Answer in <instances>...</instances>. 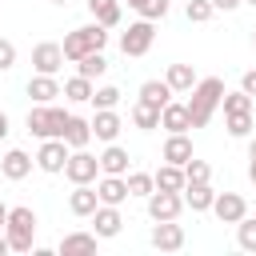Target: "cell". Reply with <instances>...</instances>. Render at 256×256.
I'll list each match as a JSON object with an SVG mask.
<instances>
[{
	"label": "cell",
	"mask_w": 256,
	"mask_h": 256,
	"mask_svg": "<svg viewBox=\"0 0 256 256\" xmlns=\"http://www.w3.org/2000/svg\"><path fill=\"white\" fill-rule=\"evenodd\" d=\"M168 8H172V0H144L136 12H140L144 20H152V24H156V20H164V16H168Z\"/></svg>",
	"instance_id": "38"
},
{
	"label": "cell",
	"mask_w": 256,
	"mask_h": 256,
	"mask_svg": "<svg viewBox=\"0 0 256 256\" xmlns=\"http://www.w3.org/2000/svg\"><path fill=\"white\" fill-rule=\"evenodd\" d=\"M224 80L220 76H204V80H196V88H192V96H188V116H192V128H208V120L216 116V108H220V100H224Z\"/></svg>",
	"instance_id": "1"
},
{
	"label": "cell",
	"mask_w": 256,
	"mask_h": 256,
	"mask_svg": "<svg viewBox=\"0 0 256 256\" xmlns=\"http://www.w3.org/2000/svg\"><path fill=\"white\" fill-rule=\"evenodd\" d=\"M60 64H64V48H60V44L44 40V44H36V48H32V68H36V72L56 76V72H60Z\"/></svg>",
	"instance_id": "12"
},
{
	"label": "cell",
	"mask_w": 256,
	"mask_h": 256,
	"mask_svg": "<svg viewBox=\"0 0 256 256\" xmlns=\"http://www.w3.org/2000/svg\"><path fill=\"white\" fill-rule=\"evenodd\" d=\"M164 80H168V88H172V92H192L200 76H196V68H192V64H168Z\"/></svg>",
	"instance_id": "21"
},
{
	"label": "cell",
	"mask_w": 256,
	"mask_h": 256,
	"mask_svg": "<svg viewBox=\"0 0 256 256\" xmlns=\"http://www.w3.org/2000/svg\"><path fill=\"white\" fill-rule=\"evenodd\" d=\"M212 12H216V8H212V0H188V4H184V16H188L192 24L212 20Z\"/></svg>",
	"instance_id": "36"
},
{
	"label": "cell",
	"mask_w": 256,
	"mask_h": 256,
	"mask_svg": "<svg viewBox=\"0 0 256 256\" xmlns=\"http://www.w3.org/2000/svg\"><path fill=\"white\" fill-rule=\"evenodd\" d=\"M88 12H92V20H100L104 28H116V24H120V0H88Z\"/></svg>",
	"instance_id": "27"
},
{
	"label": "cell",
	"mask_w": 256,
	"mask_h": 256,
	"mask_svg": "<svg viewBox=\"0 0 256 256\" xmlns=\"http://www.w3.org/2000/svg\"><path fill=\"white\" fill-rule=\"evenodd\" d=\"M160 128H168V132H192L188 104H180V100H168V104L160 108Z\"/></svg>",
	"instance_id": "18"
},
{
	"label": "cell",
	"mask_w": 256,
	"mask_h": 256,
	"mask_svg": "<svg viewBox=\"0 0 256 256\" xmlns=\"http://www.w3.org/2000/svg\"><path fill=\"white\" fill-rule=\"evenodd\" d=\"M132 124H136L140 132H152V128H160V108L136 96V104H132Z\"/></svg>",
	"instance_id": "25"
},
{
	"label": "cell",
	"mask_w": 256,
	"mask_h": 256,
	"mask_svg": "<svg viewBox=\"0 0 256 256\" xmlns=\"http://www.w3.org/2000/svg\"><path fill=\"white\" fill-rule=\"evenodd\" d=\"M184 180H188V184H208V180H212L208 160H196V156H192V160L184 164Z\"/></svg>",
	"instance_id": "35"
},
{
	"label": "cell",
	"mask_w": 256,
	"mask_h": 256,
	"mask_svg": "<svg viewBox=\"0 0 256 256\" xmlns=\"http://www.w3.org/2000/svg\"><path fill=\"white\" fill-rule=\"evenodd\" d=\"M212 212H216V220H220V224H240V220L248 216V200H244L240 192H216Z\"/></svg>",
	"instance_id": "9"
},
{
	"label": "cell",
	"mask_w": 256,
	"mask_h": 256,
	"mask_svg": "<svg viewBox=\"0 0 256 256\" xmlns=\"http://www.w3.org/2000/svg\"><path fill=\"white\" fill-rule=\"evenodd\" d=\"M240 4H244V0H212V8H216V12H236Z\"/></svg>",
	"instance_id": "41"
},
{
	"label": "cell",
	"mask_w": 256,
	"mask_h": 256,
	"mask_svg": "<svg viewBox=\"0 0 256 256\" xmlns=\"http://www.w3.org/2000/svg\"><path fill=\"white\" fill-rule=\"evenodd\" d=\"M88 104H96V108H116V104H120V88H116V84H100Z\"/></svg>",
	"instance_id": "37"
},
{
	"label": "cell",
	"mask_w": 256,
	"mask_h": 256,
	"mask_svg": "<svg viewBox=\"0 0 256 256\" xmlns=\"http://www.w3.org/2000/svg\"><path fill=\"white\" fill-rule=\"evenodd\" d=\"M96 208H100L96 184H72V192H68V212H72V216H92Z\"/></svg>",
	"instance_id": "15"
},
{
	"label": "cell",
	"mask_w": 256,
	"mask_h": 256,
	"mask_svg": "<svg viewBox=\"0 0 256 256\" xmlns=\"http://www.w3.org/2000/svg\"><path fill=\"white\" fill-rule=\"evenodd\" d=\"M248 180L256 184V140L248 144Z\"/></svg>",
	"instance_id": "42"
},
{
	"label": "cell",
	"mask_w": 256,
	"mask_h": 256,
	"mask_svg": "<svg viewBox=\"0 0 256 256\" xmlns=\"http://www.w3.org/2000/svg\"><path fill=\"white\" fill-rule=\"evenodd\" d=\"M236 244H240L244 252H256V216H244V220L236 224Z\"/></svg>",
	"instance_id": "34"
},
{
	"label": "cell",
	"mask_w": 256,
	"mask_h": 256,
	"mask_svg": "<svg viewBox=\"0 0 256 256\" xmlns=\"http://www.w3.org/2000/svg\"><path fill=\"white\" fill-rule=\"evenodd\" d=\"M148 240H152V248H160V252H180V248H184V228H180L176 220H156L152 232H148Z\"/></svg>",
	"instance_id": "10"
},
{
	"label": "cell",
	"mask_w": 256,
	"mask_h": 256,
	"mask_svg": "<svg viewBox=\"0 0 256 256\" xmlns=\"http://www.w3.org/2000/svg\"><path fill=\"white\" fill-rule=\"evenodd\" d=\"M164 160L168 164H188L192 160V140H188V132H168V140H164Z\"/></svg>",
	"instance_id": "19"
},
{
	"label": "cell",
	"mask_w": 256,
	"mask_h": 256,
	"mask_svg": "<svg viewBox=\"0 0 256 256\" xmlns=\"http://www.w3.org/2000/svg\"><path fill=\"white\" fill-rule=\"evenodd\" d=\"M52 4H68V0H52Z\"/></svg>",
	"instance_id": "49"
},
{
	"label": "cell",
	"mask_w": 256,
	"mask_h": 256,
	"mask_svg": "<svg viewBox=\"0 0 256 256\" xmlns=\"http://www.w3.org/2000/svg\"><path fill=\"white\" fill-rule=\"evenodd\" d=\"M4 252H12V248H8V236L0 232V256H4Z\"/></svg>",
	"instance_id": "45"
},
{
	"label": "cell",
	"mask_w": 256,
	"mask_h": 256,
	"mask_svg": "<svg viewBox=\"0 0 256 256\" xmlns=\"http://www.w3.org/2000/svg\"><path fill=\"white\" fill-rule=\"evenodd\" d=\"M4 236H8V248L12 252H32V240H36V212L28 204L12 208L8 212V224H4Z\"/></svg>",
	"instance_id": "4"
},
{
	"label": "cell",
	"mask_w": 256,
	"mask_h": 256,
	"mask_svg": "<svg viewBox=\"0 0 256 256\" xmlns=\"http://www.w3.org/2000/svg\"><path fill=\"white\" fill-rule=\"evenodd\" d=\"M224 128H228V136H236V140L252 136V112H236V116H224Z\"/></svg>",
	"instance_id": "33"
},
{
	"label": "cell",
	"mask_w": 256,
	"mask_h": 256,
	"mask_svg": "<svg viewBox=\"0 0 256 256\" xmlns=\"http://www.w3.org/2000/svg\"><path fill=\"white\" fill-rule=\"evenodd\" d=\"M32 164H36V156H28L24 148H8V152L0 156V176H4V180H24V176L32 172Z\"/></svg>",
	"instance_id": "13"
},
{
	"label": "cell",
	"mask_w": 256,
	"mask_h": 256,
	"mask_svg": "<svg viewBox=\"0 0 256 256\" xmlns=\"http://www.w3.org/2000/svg\"><path fill=\"white\" fill-rule=\"evenodd\" d=\"M104 44H108V28L100 24V20H92V24H84V28H72L68 36H64V60H80V56H88V52H104Z\"/></svg>",
	"instance_id": "2"
},
{
	"label": "cell",
	"mask_w": 256,
	"mask_h": 256,
	"mask_svg": "<svg viewBox=\"0 0 256 256\" xmlns=\"http://www.w3.org/2000/svg\"><path fill=\"white\" fill-rule=\"evenodd\" d=\"M8 68H16V44L0 36V72H8Z\"/></svg>",
	"instance_id": "39"
},
{
	"label": "cell",
	"mask_w": 256,
	"mask_h": 256,
	"mask_svg": "<svg viewBox=\"0 0 256 256\" xmlns=\"http://www.w3.org/2000/svg\"><path fill=\"white\" fill-rule=\"evenodd\" d=\"M100 172H108V176H128V148H120L116 140L100 152Z\"/></svg>",
	"instance_id": "20"
},
{
	"label": "cell",
	"mask_w": 256,
	"mask_h": 256,
	"mask_svg": "<svg viewBox=\"0 0 256 256\" xmlns=\"http://www.w3.org/2000/svg\"><path fill=\"white\" fill-rule=\"evenodd\" d=\"M28 96H32L36 104H52L56 96H64V84H60L56 76H44V72H36V76L28 80Z\"/></svg>",
	"instance_id": "17"
},
{
	"label": "cell",
	"mask_w": 256,
	"mask_h": 256,
	"mask_svg": "<svg viewBox=\"0 0 256 256\" xmlns=\"http://www.w3.org/2000/svg\"><path fill=\"white\" fill-rule=\"evenodd\" d=\"M88 140H92V120L68 116V124H64V144H68V148H88Z\"/></svg>",
	"instance_id": "22"
},
{
	"label": "cell",
	"mask_w": 256,
	"mask_h": 256,
	"mask_svg": "<svg viewBox=\"0 0 256 256\" xmlns=\"http://www.w3.org/2000/svg\"><path fill=\"white\" fill-rule=\"evenodd\" d=\"M76 72H80V76H88V80H100V76L108 72L104 52H88V56H80V60H76Z\"/></svg>",
	"instance_id": "30"
},
{
	"label": "cell",
	"mask_w": 256,
	"mask_h": 256,
	"mask_svg": "<svg viewBox=\"0 0 256 256\" xmlns=\"http://www.w3.org/2000/svg\"><path fill=\"white\" fill-rule=\"evenodd\" d=\"M96 196H100V204H124L132 192H128V180L124 176H108V172H100V180H96Z\"/></svg>",
	"instance_id": "14"
},
{
	"label": "cell",
	"mask_w": 256,
	"mask_h": 256,
	"mask_svg": "<svg viewBox=\"0 0 256 256\" xmlns=\"http://www.w3.org/2000/svg\"><path fill=\"white\" fill-rule=\"evenodd\" d=\"M72 112L56 108V104H32L28 108V132L36 140H52V136H64V124H68Z\"/></svg>",
	"instance_id": "3"
},
{
	"label": "cell",
	"mask_w": 256,
	"mask_h": 256,
	"mask_svg": "<svg viewBox=\"0 0 256 256\" xmlns=\"http://www.w3.org/2000/svg\"><path fill=\"white\" fill-rule=\"evenodd\" d=\"M152 176H156V188H164V192H184V184H188V180H184V168H180V164H168V160H164L160 172H152Z\"/></svg>",
	"instance_id": "26"
},
{
	"label": "cell",
	"mask_w": 256,
	"mask_h": 256,
	"mask_svg": "<svg viewBox=\"0 0 256 256\" xmlns=\"http://www.w3.org/2000/svg\"><path fill=\"white\" fill-rule=\"evenodd\" d=\"M184 212V192H164V188H156L152 196H148V216L152 220H176Z\"/></svg>",
	"instance_id": "8"
},
{
	"label": "cell",
	"mask_w": 256,
	"mask_h": 256,
	"mask_svg": "<svg viewBox=\"0 0 256 256\" xmlns=\"http://www.w3.org/2000/svg\"><path fill=\"white\" fill-rule=\"evenodd\" d=\"M240 88H244V92H248V96L256 100V68H248V72L240 76Z\"/></svg>",
	"instance_id": "40"
},
{
	"label": "cell",
	"mask_w": 256,
	"mask_h": 256,
	"mask_svg": "<svg viewBox=\"0 0 256 256\" xmlns=\"http://www.w3.org/2000/svg\"><path fill=\"white\" fill-rule=\"evenodd\" d=\"M252 48H256V28H252Z\"/></svg>",
	"instance_id": "47"
},
{
	"label": "cell",
	"mask_w": 256,
	"mask_h": 256,
	"mask_svg": "<svg viewBox=\"0 0 256 256\" xmlns=\"http://www.w3.org/2000/svg\"><path fill=\"white\" fill-rule=\"evenodd\" d=\"M8 132H12V124H8V116L0 112V140H8Z\"/></svg>",
	"instance_id": "43"
},
{
	"label": "cell",
	"mask_w": 256,
	"mask_h": 256,
	"mask_svg": "<svg viewBox=\"0 0 256 256\" xmlns=\"http://www.w3.org/2000/svg\"><path fill=\"white\" fill-rule=\"evenodd\" d=\"M212 200H216L212 184H184V208H192V212H212Z\"/></svg>",
	"instance_id": "23"
},
{
	"label": "cell",
	"mask_w": 256,
	"mask_h": 256,
	"mask_svg": "<svg viewBox=\"0 0 256 256\" xmlns=\"http://www.w3.org/2000/svg\"><path fill=\"white\" fill-rule=\"evenodd\" d=\"M96 232H68L64 240H60V252L64 256H84V252H96Z\"/></svg>",
	"instance_id": "24"
},
{
	"label": "cell",
	"mask_w": 256,
	"mask_h": 256,
	"mask_svg": "<svg viewBox=\"0 0 256 256\" xmlns=\"http://www.w3.org/2000/svg\"><path fill=\"white\" fill-rule=\"evenodd\" d=\"M152 40H156V24L140 16L136 24H128V32H120V52L124 56H144L152 48Z\"/></svg>",
	"instance_id": "6"
},
{
	"label": "cell",
	"mask_w": 256,
	"mask_h": 256,
	"mask_svg": "<svg viewBox=\"0 0 256 256\" xmlns=\"http://www.w3.org/2000/svg\"><path fill=\"white\" fill-rule=\"evenodd\" d=\"M220 108H224V116H236V112H252V96H248L244 88H240V92H224Z\"/></svg>",
	"instance_id": "32"
},
{
	"label": "cell",
	"mask_w": 256,
	"mask_h": 256,
	"mask_svg": "<svg viewBox=\"0 0 256 256\" xmlns=\"http://www.w3.org/2000/svg\"><path fill=\"white\" fill-rule=\"evenodd\" d=\"M92 92H96V84L88 80V76H72V80H64V100H72V104H84V100H92Z\"/></svg>",
	"instance_id": "28"
},
{
	"label": "cell",
	"mask_w": 256,
	"mask_h": 256,
	"mask_svg": "<svg viewBox=\"0 0 256 256\" xmlns=\"http://www.w3.org/2000/svg\"><path fill=\"white\" fill-rule=\"evenodd\" d=\"M120 228H124V216H120V208H116V204H100V208L92 212V232H96L100 240L120 236Z\"/></svg>",
	"instance_id": "11"
},
{
	"label": "cell",
	"mask_w": 256,
	"mask_h": 256,
	"mask_svg": "<svg viewBox=\"0 0 256 256\" xmlns=\"http://www.w3.org/2000/svg\"><path fill=\"white\" fill-rule=\"evenodd\" d=\"M120 128H124V120L116 116V108H96V116H92V136H96V140L112 144V140L120 136Z\"/></svg>",
	"instance_id": "16"
},
{
	"label": "cell",
	"mask_w": 256,
	"mask_h": 256,
	"mask_svg": "<svg viewBox=\"0 0 256 256\" xmlns=\"http://www.w3.org/2000/svg\"><path fill=\"white\" fill-rule=\"evenodd\" d=\"M124 180H128V192L140 196V200H148V196L156 192V176H152V172H128Z\"/></svg>",
	"instance_id": "31"
},
{
	"label": "cell",
	"mask_w": 256,
	"mask_h": 256,
	"mask_svg": "<svg viewBox=\"0 0 256 256\" xmlns=\"http://www.w3.org/2000/svg\"><path fill=\"white\" fill-rule=\"evenodd\" d=\"M124 4H128V8H140V4H144V0H124Z\"/></svg>",
	"instance_id": "46"
},
{
	"label": "cell",
	"mask_w": 256,
	"mask_h": 256,
	"mask_svg": "<svg viewBox=\"0 0 256 256\" xmlns=\"http://www.w3.org/2000/svg\"><path fill=\"white\" fill-rule=\"evenodd\" d=\"M68 156H72V148L64 144V136L40 140V152H36V168H40V172H48V176H56V172H64Z\"/></svg>",
	"instance_id": "7"
},
{
	"label": "cell",
	"mask_w": 256,
	"mask_h": 256,
	"mask_svg": "<svg viewBox=\"0 0 256 256\" xmlns=\"http://www.w3.org/2000/svg\"><path fill=\"white\" fill-rule=\"evenodd\" d=\"M8 212H12V208H8L4 200H0V232H4V224H8Z\"/></svg>",
	"instance_id": "44"
},
{
	"label": "cell",
	"mask_w": 256,
	"mask_h": 256,
	"mask_svg": "<svg viewBox=\"0 0 256 256\" xmlns=\"http://www.w3.org/2000/svg\"><path fill=\"white\" fill-rule=\"evenodd\" d=\"M172 96H176V92L168 88V80H144V84H140V100H148V104H156V108H164Z\"/></svg>",
	"instance_id": "29"
},
{
	"label": "cell",
	"mask_w": 256,
	"mask_h": 256,
	"mask_svg": "<svg viewBox=\"0 0 256 256\" xmlns=\"http://www.w3.org/2000/svg\"><path fill=\"white\" fill-rule=\"evenodd\" d=\"M64 176L72 184H96L100 180V156H92L88 148H72V156L64 164Z\"/></svg>",
	"instance_id": "5"
},
{
	"label": "cell",
	"mask_w": 256,
	"mask_h": 256,
	"mask_svg": "<svg viewBox=\"0 0 256 256\" xmlns=\"http://www.w3.org/2000/svg\"><path fill=\"white\" fill-rule=\"evenodd\" d=\"M244 4H252V8H256V0H244Z\"/></svg>",
	"instance_id": "48"
}]
</instances>
